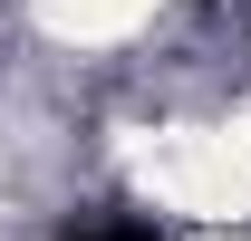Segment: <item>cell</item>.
Instances as JSON below:
<instances>
[{
  "instance_id": "6da1fadb",
  "label": "cell",
  "mask_w": 251,
  "mask_h": 241,
  "mask_svg": "<svg viewBox=\"0 0 251 241\" xmlns=\"http://www.w3.org/2000/svg\"><path fill=\"white\" fill-rule=\"evenodd\" d=\"M77 241H164L155 222H97V232H77Z\"/></svg>"
}]
</instances>
